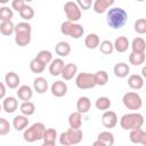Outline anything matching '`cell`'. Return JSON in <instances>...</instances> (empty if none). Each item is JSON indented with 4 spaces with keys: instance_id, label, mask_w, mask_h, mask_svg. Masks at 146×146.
<instances>
[{
    "instance_id": "1",
    "label": "cell",
    "mask_w": 146,
    "mask_h": 146,
    "mask_svg": "<svg viewBox=\"0 0 146 146\" xmlns=\"http://www.w3.org/2000/svg\"><path fill=\"white\" fill-rule=\"evenodd\" d=\"M127 19H128V14L121 7L111 8L107 11L106 22H107V25L110 27H112L113 30H119V29L123 27L124 24L127 23Z\"/></svg>"
},
{
    "instance_id": "2",
    "label": "cell",
    "mask_w": 146,
    "mask_h": 146,
    "mask_svg": "<svg viewBox=\"0 0 146 146\" xmlns=\"http://www.w3.org/2000/svg\"><path fill=\"white\" fill-rule=\"evenodd\" d=\"M144 124V116L138 112L127 113L121 116L120 125L123 130H133L141 128Z\"/></svg>"
},
{
    "instance_id": "3",
    "label": "cell",
    "mask_w": 146,
    "mask_h": 146,
    "mask_svg": "<svg viewBox=\"0 0 146 146\" xmlns=\"http://www.w3.org/2000/svg\"><path fill=\"white\" fill-rule=\"evenodd\" d=\"M46 130V125L42 122H35L32 125L27 127L23 132V138L27 143H34L43 138V132Z\"/></svg>"
},
{
    "instance_id": "4",
    "label": "cell",
    "mask_w": 146,
    "mask_h": 146,
    "mask_svg": "<svg viewBox=\"0 0 146 146\" xmlns=\"http://www.w3.org/2000/svg\"><path fill=\"white\" fill-rule=\"evenodd\" d=\"M122 103L130 111H137L143 106L141 97L139 96V94H137L135 91L125 92L122 97Z\"/></svg>"
},
{
    "instance_id": "5",
    "label": "cell",
    "mask_w": 146,
    "mask_h": 146,
    "mask_svg": "<svg viewBox=\"0 0 146 146\" xmlns=\"http://www.w3.org/2000/svg\"><path fill=\"white\" fill-rule=\"evenodd\" d=\"M75 84L79 89H92L96 87L94 74L88 73V72H81L76 75L75 78Z\"/></svg>"
},
{
    "instance_id": "6",
    "label": "cell",
    "mask_w": 146,
    "mask_h": 146,
    "mask_svg": "<svg viewBox=\"0 0 146 146\" xmlns=\"http://www.w3.org/2000/svg\"><path fill=\"white\" fill-rule=\"evenodd\" d=\"M64 11H65L67 21L72 23H75L81 18V9L74 1H67L64 5Z\"/></svg>"
},
{
    "instance_id": "7",
    "label": "cell",
    "mask_w": 146,
    "mask_h": 146,
    "mask_svg": "<svg viewBox=\"0 0 146 146\" xmlns=\"http://www.w3.org/2000/svg\"><path fill=\"white\" fill-rule=\"evenodd\" d=\"M65 135H66V138H67V141H68V145L70 146L79 144L82 140V138H83V132H82L81 129H72V128H68L65 131Z\"/></svg>"
},
{
    "instance_id": "8",
    "label": "cell",
    "mask_w": 146,
    "mask_h": 146,
    "mask_svg": "<svg viewBox=\"0 0 146 146\" xmlns=\"http://www.w3.org/2000/svg\"><path fill=\"white\" fill-rule=\"evenodd\" d=\"M102 123L105 128L112 129L117 124V115L113 111H105L102 115Z\"/></svg>"
},
{
    "instance_id": "9",
    "label": "cell",
    "mask_w": 146,
    "mask_h": 146,
    "mask_svg": "<svg viewBox=\"0 0 146 146\" xmlns=\"http://www.w3.org/2000/svg\"><path fill=\"white\" fill-rule=\"evenodd\" d=\"M129 139H130V141L133 143V144L145 145V144H146V132L143 130V128H138V129L130 130Z\"/></svg>"
},
{
    "instance_id": "10",
    "label": "cell",
    "mask_w": 146,
    "mask_h": 146,
    "mask_svg": "<svg viewBox=\"0 0 146 146\" xmlns=\"http://www.w3.org/2000/svg\"><path fill=\"white\" fill-rule=\"evenodd\" d=\"M1 105H2V110L6 113L11 114V113H14L18 108V100L16 99V97H13V96L5 97Z\"/></svg>"
},
{
    "instance_id": "11",
    "label": "cell",
    "mask_w": 146,
    "mask_h": 146,
    "mask_svg": "<svg viewBox=\"0 0 146 146\" xmlns=\"http://www.w3.org/2000/svg\"><path fill=\"white\" fill-rule=\"evenodd\" d=\"M50 90H51V94H52L55 97H63V96H65L66 92H67V84H66L64 81L57 80V81H55V82L51 84Z\"/></svg>"
},
{
    "instance_id": "12",
    "label": "cell",
    "mask_w": 146,
    "mask_h": 146,
    "mask_svg": "<svg viewBox=\"0 0 146 146\" xmlns=\"http://www.w3.org/2000/svg\"><path fill=\"white\" fill-rule=\"evenodd\" d=\"M112 5H114V0H95L92 8L96 14H104Z\"/></svg>"
},
{
    "instance_id": "13",
    "label": "cell",
    "mask_w": 146,
    "mask_h": 146,
    "mask_svg": "<svg viewBox=\"0 0 146 146\" xmlns=\"http://www.w3.org/2000/svg\"><path fill=\"white\" fill-rule=\"evenodd\" d=\"M78 73V66L73 63H68V64H65L64 67H63V71L60 73L62 78L66 81L68 80H72Z\"/></svg>"
},
{
    "instance_id": "14",
    "label": "cell",
    "mask_w": 146,
    "mask_h": 146,
    "mask_svg": "<svg viewBox=\"0 0 146 146\" xmlns=\"http://www.w3.org/2000/svg\"><path fill=\"white\" fill-rule=\"evenodd\" d=\"M5 82L9 89H16V88H18V86L21 83V78L15 72H8L5 75Z\"/></svg>"
},
{
    "instance_id": "15",
    "label": "cell",
    "mask_w": 146,
    "mask_h": 146,
    "mask_svg": "<svg viewBox=\"0 0 146 146\" xmlns=\"http://www.w3.org/2000/svg\"><path fill=\"white\" fill-rule=\"evenodd\" d=\"M129 47H130V42H129L128 38L127 36H123V35L116 38L115 41H114V43H113V48L117 52H124V51L128 50Z\"/></svg>"
},
{
    "instance_id": "16",
    "label": "cell",
    "mask_w": 146,
    "mask_h": 146,
    "mask_svg": "<svg viewBox=\"0 0 146 146\" xmlns=\"http://www.w3.org/2000/svg\"><path fill=\"white\" fill-rule=\"evenodd\" d=\"M63 67H64V60L62 58H56V59H52L49 64V73L52 75V76H57V75H60L62 71H63Z\"/></svg>"
},
{
    "instance_id": "17",
    "label": "cell",
    "mask_w": 146,
    "mask_h": 146,
    "mask_svg": "<svg viewBox=\"0 0 146 146\" xmlns=\"http://www.w3.org/2000/svg\"><path fill=\"white\" fill-rule=\"evenodd\" d=\"M33 96V90L30 86L23 84L17 89V97L23 102H29Z\"/></svg>"
},
{
    "instance_id": "18",
    "label": "cell",
    "mask_w": 146,
    "mask_h": 146,
    "mask_svg": "<svg viewBox=\"0 0 146 146\" xmlns=\"http://www.w3.org/2000/svg\"><path fill=\"white\" fill-rule=\"evenodd\" d=\"M90 108H91V102H90L89 97L82 96L78 99V102H76V110L78 111L76 112L84 114V113H88Z\"/></svg>"
},
{
    "instance_id": "19",
    "label": "cell",
    "mask_w": 146,
    "mask_h": 146,
    "mask_svg": "<svg viewBox=\"0 0 146 146\" xmlns=\"http://www.w3.org/2000/svg\"><path fill=\"white\" fill-rule=\"evenodd\" d=\"M29 123H30V121H29V119H27V116H25V115H16L15 117H14V120H13V127L17 130V131H22V130H25L27 127H29Z\"/></svg>"
},
{
    "instance_id": "20",
    "label": "cell",
    "mask_w": 146,
    "mask_h": 146,
    "mask_svg": "<svg viewBox=\"0 0 146 146\" xmlns=\"http://www.w3.org/2000/svg\"><path fill=\"white\" fill-rule=\"evenodd\" d=\"M128 86L131 89H135V90L141 89L144 87V79H143V76L139 75V74H131L128 78Z\"/></svg>"
},
{
    "instance_id": "21",
    "label": "cell",
    "mask_w": 146,
    "mask_h": 146,
    "mask_svg": "<svg viewBox=\"0 0 146 146\" xmlns=\"http://www.w3.org/2000/svg\"><path fill=\"white\" fill-rule=\"evenodd\" d=\"M131 49H132V52H137V54H145V50H146V42L143 38L138 36V38H135L131 42Z\"/></svg>"
},
{
    "instance_id": "22",
    "label": "cell",
    "mask_w": 146,
    "mask_h": 146,
    "mask_svg": "<svg viewBox=\"0 0 146 146\" xmlns=\"http://www.w3.org/2000/svg\"><path fill=\"white\" fill-rule=\"evenodd\" d=\"M55 52L59 57H66V56H68L70 52H71V46H70V43L66 42V41H59L55 46Z\"/></svg>"
},
{
    "instance_id": "23",
    "label": "cell",
    "mask_w": 146,
    "mask_h": 146,
    "mask_svg": "<svg viewBox=\"0 0 146 146\" xmlns=\"http://www.w3.org/2000/svg\"><path fill=\"white\" fill-rule=\"evenodd\" d=\"M113 72H114V74H115V76L122 79V78L128 76V74H129V72H130V67H129V65L125 64V63H117V64H115V66L113 67Z\"/></svg>"
},
{
    "instance_id": "24",
    "label": "cell",
    "mask_w": 146,
    "mask_h": 146,
    "mask_svg": "<svg viewBox=\"0 0 146 146\" xmlns=\"http://www.w3.org/2000/svg\"><path fill=\"white\" fill-rule=\"evenodd\" d=\"M33 88L38 94H44L48 90V81L42 76H38L33 81Z\"/></svg>"
},
{
    "instance_id": "25",
    "label": "cell",
    "mask_w": 146,
    "mask_h": 146,
    "mask_svg": "<svg viewBox=\"0 0 146 146\" xmlns=\"http://www.w3.org/2000/svg\"><path fill=\"white\" fill-rule=\"evenodd\" d=\"M100 43L99 36L96 33H89L86 38H84V46L88 49H96Z\"/></svg>"
},
{
    "instance_id": "26",
    "label": "cell",
    "mask_w": 146,
    "mask_h": 146,
    "mask_svg": "<svg viewBox=\"0 0 146 146\" xmlns=\"http://www.w3.org/2000/svg\"><path fill=\"white\" fill-rule=\"evenodd\" d=\"M68 124L72 129H80L82 124V114L79 112H73L68 116Z\"/></svg>"
},
{
    "instance_id": "27",
    "label": "cell",
    "mask_w": 146,
    "mask_h": 146,
    "mask_svg": "<svg viewBox=\"0 0 146 146\" xmlns=\"http://www.w3.org/2000/svg\"><path fill=\"white\" fill-rule=\"evenodd\" d=\"M97 140L103 143L105 146H113L114 144V136L110 131H102L97 136Z\"/></svg>"
},
{
    "instance_id": "28",
    "label": "cell",
    "mask_w": 146,
    "mask_h": 146,
    "mask_svg": "<svg viewBox=\"0 0 146 146\" xmlns=\"http://www.w3.org/2000/svg\"><path fill=\"white\" fill-rule=\"evenodd\" d=\"M19 111H21L22 115H25V116L33 115L34 112H35V105L30 100L29 102H23L19 106Z\"/></svg>"
},
{
    "instance_id": "29",
    "label": "cell",
    "mask_w": 146,
    "mask_h": 146,
    "mask_svg": "<svg viewBox=\"0 0 146 146\" xmlns=\"http://www.w3.org/2000/svg\"><path fill=\"white\" fill-rule=\"evenodd\" d=\"M31 33H19L15 34V42L19 47H25L31 42Z\"/></svg>"
},
{
    "instance_id": "30",
    "label": "cell",
    "mask_w": 146,
    "mask_h": 146,
    "mask_svg": "<svg viewBox=\"0 0 146 146\" xmlns=\"http://www.w3.org/2000/svg\"><path fill=\"white\" fill-rule=\"evenodd\" d=\"M94 79H95V83L96 86H105L108 81V74L106 71H97L94 74Z\"/></svg>"
},
{
    "instance_id": "31",
    "label": "cell",
    "mask_w": 146,
    "mask_h": 146,
    "mask_svg": "<svg viewBox=\"0 0 146 146\" xmlns=\"http://www.w3.org/2000/svg\"><path fill=\"white\" fill-rule=\"evenodd\" d=\"M83 33H84L83 26H82L81 24H79V23H73L68 36H71V38H73V39H80V38L83 35Z\"/></svg>"
},
{
    "instance_id": "32",
    "label": "cell",
    "mask_w": 146,
    "mask_h": 146,
    "mask_svg": "<svg viewBox=\"0 0 146 146\" xmlns=\"http://www.w3.org/2000/svg\"><path fill=\"white\" fill-rule=\"evenodd\" d=\"M111 105H112L111 99H110L108 97H105V96L97 98V100H96V103H95V106H96L98 110L104 111V112H105V111H108V108L111 107Z\"/></svg>"
},
{
    "instance_id": "33",
    "label": "cell",
    "mask_w": 146,
    "mask_h": 146,
    "mask_svg": "<svg viewBox=\"0 0 146 146\" xmlns=\"http://www.w3.org/2000/svg\"><path fill=\"white\" fill-rule=\"evenodd\" d=\"M44 68H46V65L42 64L36 57H34V58L30 62V70H31L33 73H36V74L42 73V72L44 71Z\"/></svg>"
},
{
    "instance_id": "34",
    "label": "cell",
    "mask_w": 146,
    "mask_h": 146,
    "mask_svg": "<svg viewBox=\"0 0 146 146\" xmlns=\"http://www.w3.org/2000/svg\"><path fill=\"white\" fill-rule=\"evenodd\" d=\"M15 30V24L9 21V22H1L0 23V33L3 35H10L14 33Z\"/></svg>"
},
{
    "instance_id": "35",
    "label": "cell",
    "mask_w": 146,
    "mask_h": 146,
    "mask_svg": "<svg viewBox=\"0 0 146 146\" xmlns=\"http://www.w3.org/2000/svg\"><path fill=\"white\" fill-rule=\"evenodd\" d=\"M145 54H137V52H132L129 55V62L130 64L135 65V66H139L141 64H144L145 62Z\"/></svg>"
},
{
    "instance_id": "36",
    "label": "cell",
    "mask_w": 146,
    "mask_h": 146,
    "mask_svg": "<svg viewBox=\"0 0 146 146\" xmlns=\"http://www.w3.org/2000/svg\"><path fill=\"white\" fill-rule=\"evenodd\" d=\"M36 58H38L42 64L47 65V64H50V62L52 60V54H51L49 50L43 49V50H40V51L38 52Z\"/></svg>"
},
{
    "instance_id": "37",
    "label": "cell",
    "mask_w": 146,
    "mask_h": 146,
    "mask_svg": "<svg viewBox=\"0 0 146 146\" xmlns=\"http://www.w3.org/2000/svg\"><path fill=\"white\" fill-rule=\"evenodd\" d=\"M14 16V13H13V9L9 8L8 6H3L0 8V21L1 22H9L11 21Z\"/></svg>"
},
{
    "instance_id": "38",
    "label": "cell",
    "mask_w": 146,
    "mask_h": 146,
    "mask_svg": "<svg viewBox=\"0 0 146 146\" xmlns=\"http://www.w3.org/2000/svg\"><path fill=\"white\" fill-rule=\"evenodd\" d=\"M98 48H99L100 52L104 54V55H111V54L113 52V50H114L113 43H112L110 40H103V41L99 43Z\"/></svg>"
},
{
    "instance_id": "39",
    "label": "cell",
    "mask_w": 146,
    "mask_h": 146,
    "mask_svg": "<svg viewBox=\"0 0 146 146\" xmlns=\"http://www.w3.org/2000/svg\"><path fill=\"white\" fill-rule=\"evenodd\" d=\"M15 34H19V33H31L32 32V26L27 23V22H21L18 24L15 25V30H14Z\"/></svg>"
},
{
    "instance_id": "40",
    "label": "cell",
    "mask_w": 146,
    "mask_h": 146,
    "mask_svg": "<svg viewBox=\"0 0 146 146\" xmlns=\"http://www.w3.org/2000/svg\"><path fill=\"white\" fill-rule=\"evenodd\" d=\"M43 141H50V143H56L57 139V131L54 128H48L43 132Z\"/></svg>"
},
{
    "instance_id": "41",
    "label": "cell",
    "mask_w": 146,
    "mask_h": 146,
    "mask_svg": "<svg viewBox=\"0 0 146 146\" xmlns=\"http://www.w3.org/2000/svg\"><path fill=\"white\" fill-rule=\"evenodd\" d=\"M19 15H21V17H22L23 19H25V21H30V19H32L33 16H34V9H33L31 6L25 5L24 8L19 11Z\"/></svg>"
},
{
    "instance_id": "42",
    "label": "cell",
    "mask_w": 146,
    "mask_h": 146,
    "mask_svg": "<svg viewBox=\"0 0 146 146\" xmlns=\"http://www.w3.org/2000/svg\"><path fill=\"white\" fill-rule=\"evenodd\" d=\"M133 29L138 34H145L146 33V19L145 18H139L135 22Z\"/></svg>"
},
{
    "instance_id": "43",
    "label": "cell",
    "mask_w": 146,
    "mask_h": 146,
    "mask_svg": "<svg viewBox=\"0 0 146 146\" xmlns=\"http://www.w3.org/2000/svg\"><path fill=\"white\" fill-rule=\"evenodd\" d=\"M10 131V123L5 119L0 117V136H6Z\"/></svg>"
},
{
    "instance_id": "44",
    "label": "cell",
    "mask_w": 146,
    "mask_h": 146,
    "mask_svg": "<svg viewBox=\"0 0 146 146\" xmlns=\"http://www.w3.org/2000/svg\"><path fill=\"white\" fill-rule=\"evenodd\" d=\"M72 22L70 21H65L62 23L60 25V32L64 34V35H68L70 34V31H71V27H72Z\"/></svg>"
},
{
    "instance_id": "45",
    "label": "cell",
    "mask_w": 146,
    "mask_h": 146,
    "mask_svg": "<svg viewBox=\"0 0 146 146\" xmlns=\"http://www.w3.org/2000/svg\"><path fill=\"white\" fill-rule=\"evenodd\" d=\"M76 5L79 6L80 9H82V10H88V9H90V7L92 6V1H91V0H78V1H76Z\"/></svg>"
},
{
    "instance_id": "46",
    "label": "cell",
    "mask_w": 146,
    "mask_h": 146,
    "mask_svg": "<svg viewBox=\"0 0 146 146\" xmlns=\"http://www.w3.org/2000/svg\"><path fill=\"white\" fill-rule=\"evenodd\" d=\"M26 3L23 1V0H13L11 1V9H14V10H16V11H21L23 8H24V6H25Z\"/></svg>"
},
{
    "instance_id": "47",
    "label": "cell",
    "mask_w": 146,
    "mask_h": 146,
    "mask_svg": "<svg viewBox=\"0 0 146 146\" xmlns=\"http://www.w3.org/2000/svg\"><path fill=\"white\" fill-rule=\"evenodd\" d=\"M6 96V84L0 82V99H3Z\"/></svg>"
},
{
    "instance_id": "48",
    "label": "cell",
    "mask_w": 146,
    "mask_h": 146,
    "mask_svg": "<svg viewBox=\"0 0 146 146\" xmlns=\"http://www.w3.org/2000/svg\"><path fill=\"white\" fill-rule=\"evenodd\" d=\"M41 146H56V143H50V141H43Z\"/></svg>"
},
{
    "instance_id": "49",
    "label": "cell",
    "mask_w": 146,
    "mask_h": 146,
    "mask_svg": "<svg viewBox=\"0 0 146 146\" xmlns=\"http://www.w3.org/2000/svg\"><path fill=\"white\" fill-rule=\"evenodd\" d=\"M92 146H105L103 143H100L99 140H95L94 143H92Z\"/></svg>"
},
{
    "instance_id": "50",
    "label": "cell",
    "mask_w": 146,
    "mask_h": 146,
    "mask_svg": "<svg viewBox=\"0 0 146 146\" xmlns=\"http://www.w3.org/2000/svg\"><path fill=\"white\" fill-rule=\"evenodd\" d=\"M141 73H143V76H146V68H145V67L143 68V71H141Z\"/></svg>"
},
{
    "instance_id": "51",
    "label": "cell",
    "mask_w": 146,
    "mask_h": 146,
    "mask_svg": "<svg viewBox=\"0 0 146 146\" xmlns=\"http://www.w3.org/2000/svg\"><path fill=\"white\" fill-rule=\"evenodd\" d=\"M1 111H2V105L0 104V112H1Z\"/></svg>"
}]
</instances>
